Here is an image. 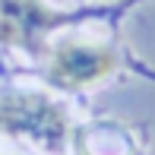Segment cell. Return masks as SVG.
Listing matches in <instances>:
<instances>
[{
	"label": "cell",
	"mask_w": 155,
	"mask_h": 155,
	"mask_svg": "<svg viewBox=\"0 0 155 155\" xmlns=\"http://www.w3.org/2000/svg\"><path fill=\"white\" fill-rule=\"evenodd\" d=\"M79 155H95V152L89 149V146H79Z\"/></svg>",
	"instance_id": "277c9868"
},
{
	"label": "cell",
	"mask_w": 155,
	"mask_h": 155,
	"mask_svg": "<svg viewBox=\"0 0 155 155\" xmlns=\"http://www.w3.org/2000/svg\"><path fill=\"white\" fill-rule=\"evenodd\" d=\"M114 54L98 45L63 41L51 57V79L63 89H82L114 73Z\"/></svg>",
	"instance_id": "7a4b0ae2"
},
{
	"label": "cell",
	"mask_w": 155,
	"mask_h": 155,
	"mask_svg": "<svg viewBox=\"0 0 155 155\" xmlns=\"http://www.w3.org/2000/svg\"><path fill=\"white\" fill-rule=\"evenodd\" d=\"M0 127L16 139H29L45 152H60L67 143V114L38 92H19L0 101Z\"/></svg>",
	"instance_id": "6da1fadb"
},
{
	"label": "cell",
	"mask_w": 155,
	"mask_h": 155,
	"mask_svg": "<svg viewBox=\"0 0 155 155\" xmlns=\"http://www.w3.org/2000/svg\"><path fill=\"white\" fill-rule=\"evenodd\" d=\"M51 22L54 16L41 10L38 0H0V38L6 41L32 45Z\"/></svg>",
	"instance_id": "3957f363"
}]
</instances>
